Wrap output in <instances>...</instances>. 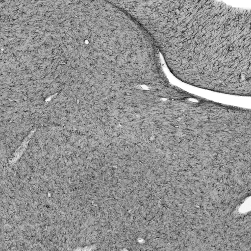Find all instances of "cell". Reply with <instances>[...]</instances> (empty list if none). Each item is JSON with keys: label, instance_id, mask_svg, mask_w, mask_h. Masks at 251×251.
<instances>
[{"label": "cell", "instance_id": "cell-1", "mask_svg": "<svg viewBox=\"0 0 251 251\" xmlns=\"http://www.w3.org/2000/svg\"><path fill=\"white\" fill-rule=\"evenodd\" d=\"M129 12L178 79L251 96L250 9L218 0H141L133 1Z\"/></svg>", "mask_w": 251, "mask_h": 251}]
</instances>
